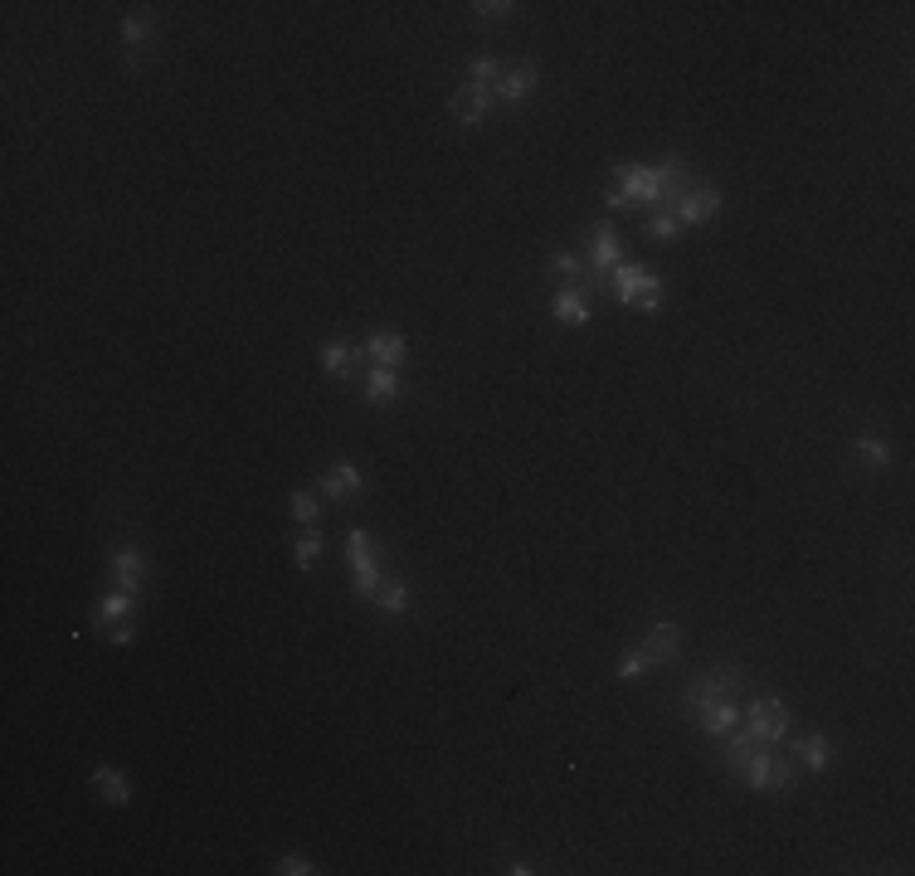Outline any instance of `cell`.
Masks as SVG:
<instances>
[{
    "label": "cell",
    "mask_w": 915,
    "mask_h": 876,
    "mask_svg": "<svg viewBox=\"0 0 915 876\" xmlns=\"http://www.w3.org/2000/svg\"><path fill=\"white\" fill-rule=\"evenodd\" d=\"M293 560H297V570H317V560H322V531L317 526H302V536H297V546H293Z\"/></svg>",
    "instance_id": "cell-25"
},
{
    "label": "cell",
    "mask_w": 915,
    "mask_h": 876,
    "mask_svg": "<svg viewBox=\"0 0 915 876\" xmlns=\"http://www.w3.org/2000/svg\"><path fill=\"white\" fill-rule=\"evenodd\" d=\"M366 404H395L400 400V370H385V365H370V375H366V395H361Z\"/></svg>",
    "instance_id": "cell-19"
},
{
    "label": "cell",
    "mask_w": 915,
    "mask_h": 876,
    "mask_svg": "<svg viewBox=\"0 0 915 876\" xmlns=\"http://www.w3.org/2000/svg\"><path fill=\"white\" fill-rule=\"evenodd\" d=\"M492 103H497L492 88H477V83H458V88L448 93V112H453L463 127H477V122L492 112Z\"/></svg>",
    "instance_id": "cell-9"
},
{
    "label": "cell",
    "mask_w": 915,
    "mask_h": 876,
    "mask_svg": "<svg viewBox=\"0 0 915 876\" xmlns=\"http://www.w3.org/2000/svg\"><path fill=\"white\" fill-rule=\"evenodd\" d=\"M370 604H375V609H380V614H385V619H404V614H409V604H414V599H409V584H404L400 575H385V580H380V589H375V599H370Z\"/></svg>",
    "instance_id": "cell-16"
},
{
    "label": "cell",
    "mask_w": 915,
    "mask_h": 876,
    "mask_svg": "<svg viewBox=\"0 0 915 876\" xmlns=\"http://www.w3.org/2000/svg\"><path fill=\"white\" fill-rule=\"evenodd\" d=\"M273 872H278V876H312V872H317V867H312V862H307V857H302V852H283V857H278V867H273Z\"/></svg>",
    "instance_id": "cell-31"
},
{
    "label": "cell",
    "mask_w": 915,
    "mask_h": 876,
    "mask_svg": "<svg viewBox=\"0 0 915 876\" xmlns=\"http://www.w3.org/2000/svg\"><path fill=\"white\" fill-rule=\"evenodd\" d=\"M468 10H473L477 20H507L516 5H512V0H477V5H468Z\"/></svg>",
    "instance_id": "cell-32"
},
{
    "label": "cell",
    "mask_w": 915,
    "mask_h": 876,
    "mask_svg": "<svg viewBox=\"0 0 915 876\" xmlns=\"http://www.w3.org/2000/svg\"><path fill=\"white\" fill-rule=\"evenodd\" d=\"M648 278H653V273H648L643 263H619V268L609 273V283H614L623 307H638V292L648 288Z\"/></svg>",
    "instance_id": "cell-18"
},
{
    "label": "cell",
    "mask_w": 915,
    "mask_h": 876,
    "mask_svg": "<svg viewBox=\"0 0 915 876\" xmlns=\"http://www.w3.org/2000/svg\"><path fill=\"white\" fill-rule=\"evenodd\" d=\"M550 312H555L560 327H589V297L580 288H560L555 302H550Z\"/></svg>",
    "instance_id": "cell-17"
},
{
    "label": "cell",
    "mask_w": 915,
    "mask_h": 876,
    "mask_svg": "<svg viewBox=\"0 0 915 876\" xmlns=\"http://www.w3.org/2000/svg\"><path fill=\"white\" fill-rule=\"evenodd\" d=\"M108 565H112V589H122V594H142V580H147V570H151V560L142 555V550L137 546L112 550Z\"/></svg>",
    "instance_id": "cell-8"
},
{
    "label": "cell",
    "mask_w": 915,
    "mask_h": 876,
    "mask_svg": "<svg viewBox=\"0 0 915 876\" xmlns=\"http://www.w3.org/2000/svg\"><path fill=\"white\" fill-rule=\"evenodd\" d=\"M137 638V623L132 619H122V623H108V643H117V648H127Z\"/></svg>",
    "instance_id": "cell-35"
},
{
    "label": "cell",
    "mask_w": 915,
    "mask_h": 876,
    "mask_svg": "<svg viewBox=\"0 0 915 876\" xmlns=\"http://www.w3.org/2000/svg\"><path fill=\"white\" fill-rule=\"evenodd\" d=\"M672 215L682 219V224H692V229L696 224H711V219L721 215V190L711 181H692V190L672 205Z\"/></svg>",
    "instance_id": "cell-7"
},
{
    "label": "cell",
    "mask_w": 915,
    "mask_h": 876,
    "mask_svg": "<svg viewBox=\"0 0 915 876\" xmlns=\"http://www.w3.org/2000/svg\"><path fill=\"white\" fill-rule=\"evenodd\" d=\"M643 653L653 657V667H672L677 657H682V628L672 619H658L648 628V643H643Z\"/></svg>",
    "instance_id": "cell-13"
},
{
    "label": "cell",
    "mask_w": 915,
    "mask_h": 876,
    "mask_svg": "<svg viewBox=\"0 0 915 876\" xmlns=\"http://www.w3.org/2000/svg\"><path fill=\"white\" fill-rule=\"evenodd\" d=\"M619 195H623V200H638V205H653V210H662L658 171H653V166H643V161H623V166H619Z\"/></svg>",
    "instance_id": "cell-6"
},
{
    "label": "cell",
    "mask_w": 915,
    "mask_h": 876,
    "mask_svg": "<svg viewBox=\"0 0 915 876\" xmlns=\"http://www.w3.org/2000/svg\"><path fill=\"white\" fill-rule=\"evenodd\" d=\"M643 672H653V657L643 653V648H628L619 657V667H614V677H623V682H638Z\"/></svg>",
    "instance_id": "cell-28"
},
{
    "label": "cell",
    "mask_w": 915,
    "mask_h": 876,
    "mask_svg": "<svg viewBox=\"0 0 915 876\" xmlns=\"http://www.w3.org/2000/svg\"><path fill=\"white\" fill-rule=\"evenodd\" d=\"M317 492L322 497H331V502H351V497H361V468L356 463H331V468H322V477H317Z\"/></svg>",
    "instance_id": "cell-11"
},
{
    "label": "cell",
    "mask_w": 915,
    "mask_h": 876,
    "mask_svg": "<svg viewBox=\"0 0 915 876\" xmlns=\"http://www.w3.org/2000/svg\"><path fill=\"white\" fill-rule=\"evenodd\" d=\"M745 682H750L745 667H711V672H701L696 682L682 687V711L692 716V711H701V706L716 701V696H740L745 692Z\"/></svg>",
    "instance_id": "cell-3"
},
{
    "label": "cell",
    "mask_w": 915,
    "mask_h": 876,
    "mask_svg": "<svg viewBox=\"0 0 915 876\" xmlns=\"http://www.w3.org/2000/svg\"><path fill=\"white\" fill-rule=\"evenodd\" d=\"M93 789H98L108 803H117V808H122V803H132V784H127V774H122V769H112V765L93 769Z\"/></svg>",
    "instance_id": "cell-21"
},
{
    "label": "cell",
    "mask_w": 915,
    "mask_h": 876,
    "mask_svg": "<svg viewBox=\"0 0 915 876\" xmlns=\"http://www.w3.org/2000/svg\"><path fill=\"white\" fill-rule=\"evenodd\" d=\"M132 604H137V594H122V589H112V594H103V604H98V614H93V619L103 623V628H108V623H122L127 614H132Z\"/></svg>",
    "instance_id": "cell-26"
},
{
    "label": "cell",
    "mask_w": 915,
    "mask_h": 876,
    "mask_svg": "<svg viewBox=\"0 0 915 876\" xmlns=\"http://www.w3.org/2000/svg\"><path fill=\"white\" fill-rule=\"evenodd\" d=\"M361 351L356 346H346V341H327L322 346V370H327L331 380H341V375H351V361H356Z\"/></svg>",
    "instance_id": "cell-24"
},
{
    "label": "cell",
    "mask_w": 915,
    "mask_h": 876,
    "mask_svg": "<svg viewBox=\"0 0 915 876\" xmlns=\"http://www.w3.org/2000/svg\"><path fill=\"white\" fill-rule=\"evenodd\" d=\"M740 779L750 784V794H774V799H789L794 784H799V760H789L779 745H760L745 765Z\"/></svg>",
    "instance_id": "cell-1"
},
{
    "label": "cell",
    "mask_w": 915,
    "mask_h": 876,
    "mask_svg": "<svg viewBox=\"0 0 915 876\" xmlns=\"http://www.w3.org/2000/svg\"><path fill=\"white\" fill-rule=\"evenodd\" d=\"M536 88H541V69H536V64H516V69L502 73V83L492 88V98L507 103V108H516V103H526Z\"/></svg>",
    "instance_id": "cell-12"
},
{
    "label": "cell",
    "mask_w": 915,
    "mask_h": 876,
    "mask_svg": "<svg viewBox=\"0 0 915 876\" xmlns=\"http://www.w3.org/2000/svg\"><path fill=\"white\" fill-rule=\"evenodd\" d=\"M346 560H351V575H356V599H375V589H380V550L370 541V531H351L346 536Z\"/></svg>",
    "instance_id": "cell-4"
},
{
    "label": "cell",
    "mask_w": 915,
    "mask_h": 876,
    "mask_svg": "<svg viewBox=\"0 0 915 876\" xmlns=\"http://www.w3.org/2000/svg\"><path fill=\"white\" fill-rule=\"evenodd\" d=\"M740 726L750 730V740H760V745H784L789 740V706H784V696L760 692L740 711Z\"/></svg>",
    "instance_id": "cell-2"
},
{
    "label": "cell",
    "mask_w": 915,
    "mask_h": 876,
    "mask_svg": "<svg viewBox=\"0 0 915 876\" xmlns=\"http://www.w3.org/2000/svg\"><path fill=\"white\" fill-rule=\"evenodd\" d=\"M701 735H726V730L740 726V701L735 696H716V701H706L701 711H692Z\"/></svg>",
    "instance_id": "cell-14"
},
{
    "label": "cell",
    "mask_w": 915,
    "mask_h": 876,
    "mask_svg": "<svg viewBox=\"0 0 915 876\" xmlns=\"http://www.w3.org/2000/svg\"><path fill=\"white\" fill-rule=\"evenodd\" d=\"M653 171H658V185H662V210H672L687 190H692V166H687V156H662L653 161Z\"/></svg>",
    "instance_id": "cell-10"
},
{
    "label": "cell",
    "mask_w": 915,
    "mask_h": 876,
    "mask_svg": "<svg viewBox=\"0 0 915 876\" xmlns=\"http://www.w3.org/2000/svg\"><path fill=\"white\" fill-rule=\"evenodd\" d=\"M794 760H799V769H808V774H823V769H828V760H833V745H828V735H823V730H808V735H799V740H794Z\"/></svg>",
    "instance_id": "cell-15"
},
{
    "label": "cell",
    "mask_w": 915,
    "mask_h": 876,
    "mask_svg": "<svg viewBox=\"0 0 915 876\" xmlns=\"http://www.w3.org/2000/svg\"><path fill=\"white\" fill-rule=\"evenodd\" d=\"M550 273H560V278H580V273H585V263H580L575 254H555L550 258Z\"/></svg>",
    "instance_id": "cell-34"
},
{
    "label": "cell",
    "mask_w": 915,
    "mask_h": 876,
    "mask_svg": "<svg viewBox=\"0 0 915 876\" xmlns=\"http://www.w3.org/2000/svg\"><path fill=\"white\" fill-rule=\"evenodd\" d=\"M156 39V15L151 10H132V15H122V44L127 49H142Z\"/></svg>",
    "instance_id": "cell-23"
},
{
    "label": "cell",
    "mask_w": 915,
    "mask_h": 876,
    "mask_svg": "<svg viewBox=\"0 0 915 876\" xmlns=\"http://www.w3.org/2000/svg\"><path fill=\"white\" fill-rule=\"evenodd\" d=\"M623 263V239L619 229L609 224V219H599L594 229H589V268H594V278L599 283H609V273Z\"/></svg>",
    "instance_id": "cell-5"
},
{
    "label": "cell",
    "mask_w": 915,
    "mask_h": 876,
    "mask_svg": "<svg viewBox=\"0 0 915 876\" xmlns=\"http://www.w3.org/2000/svg\"><path fill=\"white\" fill-rule=\"evenodd\" d=\"M293 516H297V526H317V492H302V487H297Z\"/></svg>",
    "instance_id": "cell-30"
},
{
    "label": "cell",
    "mask_w": 915,
    "mask_h": 876,
    "mask_svg": "<svg viewBox=\"0 0 915 876\" xmlns=\"http://www.w3.org/2000/svg\"><path fill=\"white\" fill-rule=\"evenodd\" d=\"M677 229H682V219L672 215V210H653V219L643 224L648 239H677Z\"/></svg>",
    "instance_id": "cell-29"
},
{
    "label": "cell",
    "mask_w": 915,
    "mask_h": 876,
    "mask_svg": "<svg viewBox=\"0 0 915 876\" xmlns=\"http://www.w3.org/2000/svg\"><path fill=\"white\" fill-rule=\"evenodd\" d=\"M638 307H643V312H662V278L658 273L648 278V288L638 292Z\"/></svg>",
    "instance_id": "cell-33"
},
{
    "label": "cell",
    "mask_w": 915,
    "mask_h": 876,
    "mask_svg": "<svg viewBox=\"0 0 915 876\" xmlns=\"http://www.w3.org/2000/svg\"><path fill=\"white\" fill-rule=\"evenodd\" d=\"M502 64H497V59H492V54H477L473 64H468V83H477V88H497V83H502Z\"/></svg>",
    "instance_id": "cell-27"
},
{
    "label": "cell",
    "mask_w": 915,
    "mask_h": 876,
    "mask_svg": "<svg viewBox=\"0 0 915 876\" xmlns=\"http://www.w3.org/2000/svg\"><path fill=\"white\" fill-rule=\"evenodd\" d=\"M404 351H409V346H404L400 331H375V336L366 341V356H370L375 365H385V370H400Z\"/></svg>",
    "instance_id": "cell-20"
},
{
    "label": "cell",
    "mask_w": 915,
    "mask_h": 876,
    "mask_svg": "<svg viewBox=\"0 0 915 876\" xmlns=\"http://www.w3.org/2000/svg\"><path fill=\"white\" fill-rule=\"evenodd\" d=\"M852 448H857V458H862V463H867L872 473H881V468H891V443H886L881 434H872V429H867V434H857V438H852Z\"/></svg>",
    "instance_id": "cell-22"
}]
</instances>
